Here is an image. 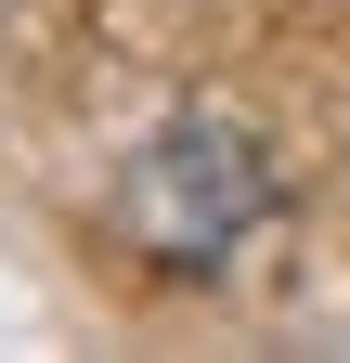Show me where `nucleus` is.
Returning <instances> with one entry per match:
<instances>
[{
    "mask_svg": "<svg viewBox=\"0 0 350 363\" xmlns=\"http://www.w3.org/2000/svg\"><path fill=\"white\" fill-rule=\"evenodd\" d=\"M259 220H273V156H259L234 117H169L156 143H130V169H117V234L143 259L208 272L234 234H259Z\"/></svg>",
    "mask_w": 350,
    "mask_h": 363,
    "instance_id": "1",
    "label": "nucleus"
}]
</instances>
